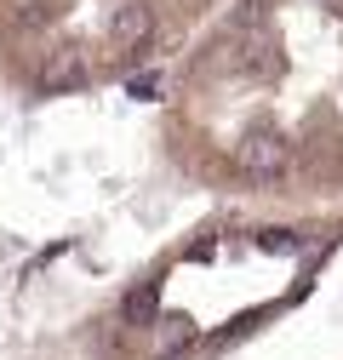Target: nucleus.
<instances>
[{
    "label": "nucleus",
    "mask_w": 343,
    "mask_h": 360,
    "mask_svg": "<svg viewBox=\"0 0 343 360\" xmlns=\"http://www.w3.org/2000/svg\"><path fill=\"white\" fill-rule=\"evenodd\" d=\"M229 0H0V86L75 98L183 58Z\"/></svg>",
    "instance_id": "nucleus-1"
}]
</instances>
